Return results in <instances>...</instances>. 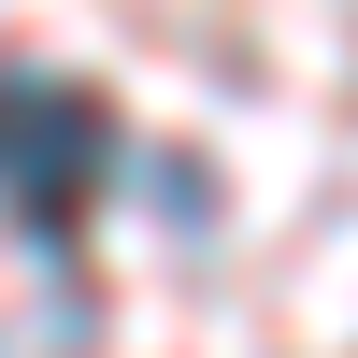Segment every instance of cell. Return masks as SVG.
I'll return each mask as SVG.
<instances>
[{
    "instance_id": "cell-1",
    "label": "cell",
    "mask_w": 358,
    "mask_h": 358,
    "mask_svg": "<svg viewBox=\"0 0 358 358\" xmlns=\"http://www.w3.org/2000/svg\"><path fill=\"white\" fill-rule=\"evenodd\" d=\"M115 187V115L101 86H57V72H0V201H15L29 244H72V215Z\"/></svg>"
}]
</instances>
